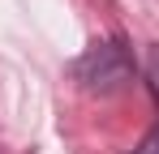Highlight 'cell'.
Listing matches in <instances>:
<instances>
[{"label": "cell", "mask_w": 159, "mask_h": 154, "mask_svg": "<svg viewBox=\"0 0 159 154\" xmlns=\"http://www.w3.org/2000/svg\"><path fill=\"white\" fill-rule=\"evenodd\" d=\"M73 73H78V81L90 86V90H116L120 81H129V60H125V51L116 47V43H103V47L86 51Z\"/></svg>", "instance_id": "cell-1"}, {"label": "cell", "mask_w": 159, "mask_h": 154, "mask_svg": "<svg viewBox=\"0 0 159 154\" xmlns=\"http://www.w3.org/2000/svg\"><path fill=\"white\" fill-rule=\"evenodd\" d=\"M146 77H151V90L159 94V47H151V60H146Z\"/></svg>", "instance_id": "cell-2"}, {"label": "cell", "mask_w": 159, "mask_h": 154, "mask_svg": "<svg viewBox=\"0 0 159 154\" xmlns=\"http://www.w3.org/2000/svg\"><path fill=\"white\" fill-rule=\"evenodd\" d=\"M133 154H159V128H155V133H151V137H146V141H142Z\"/></svg>", "instance_id": "cell-3"}]
</instances>
